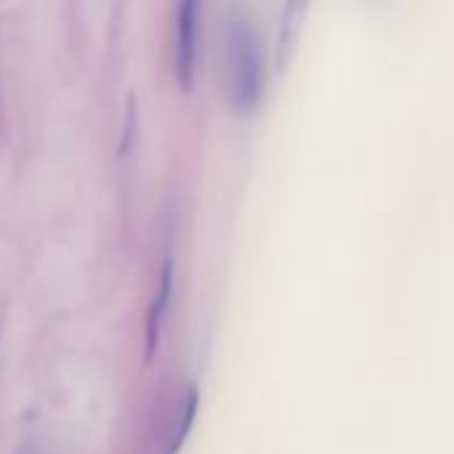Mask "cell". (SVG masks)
<instances>
[{
	"instance_id": "obj_1",
	"label": "cell",
	"mask_w": 454,
	"mask_h": 454,
	"mask_svg": "<svg viewBox=\"0 0 454 454\" xmlns=\"http://www.w3.org/2000/svg\"><path fill=\"white\" fill-rule=\"evenodd\" d=\"M226 93L237 109H250L263 93V51L261 37L245 13H231L223 29Z\"/></svg>"
},
{
	"instance_id": "obj_2",
	"label": "cell",
	"mask_w": 454,
	"mask_h": 454,
	"mask_svg": "<svg viewBox=\"0 0 454 454\" xmlns=\"http://www.w3.org/2000/svg\"><path fill=\"white\" fill-rule=\"evenodd\" d=\"M197 0H181L176 8V74L184 88L194 80V61H197Z\"/></svg>"
},
{
	"instance_id": "obj_3",
	"label": "cell",
	"mask_w": 454,
	"mask_h": 454,
	"mask_svg": "<svg viewBox=\"0 0 454 454\" xmlns=\"http://www.w3.org/2000/svg\"><path fill=\"white\" fill-rule=\"evenodd\" d=\"M170 293H173V258H165L162 274H160V290H157L154 303H152V309L146 314V354L149 356L157 348V338H160V327H162L165 309L170 303Z\"/></svg>"
},
{
	"instance_id": "obj_4",
	"label": "cell",
	"mask_w": 454,
	"mask_h": 454,
	"mask_svg": "<svg viewBox=\"0 0 454 454\" xmlns=\"http://www.w3.org/2000/svg\"><path fill=\"white\" fill-rule=\"evenodd\" d=\"M197 404H200V394H197V388H189V391H186V399H184V407H181V418H178V423H176L173 439L168 442L165 454H176L181 450L186 434L192 431V423H194V415H197Z\"/></svg>"
}]
</instances>
